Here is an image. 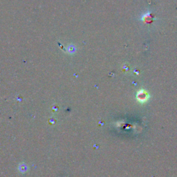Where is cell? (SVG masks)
I'll list each match as a JSON object with an SVG mask.
<instances>
[{"label":"cell","instance_id":"obj_1","mask_svg":"<svg viewBox=\"0 0 177 177\" xmlns=\"http://www.w3.org/2000/svg\"><path fill=\"white\" fill-rule=\"evenodd\" d=\"M138 100L141 101H145L148 98V96H147V94L145 92V91H142V92H140L139 94H138Z\"/></svg>","mask_w":177,"mask_h":177}]
</instances>
